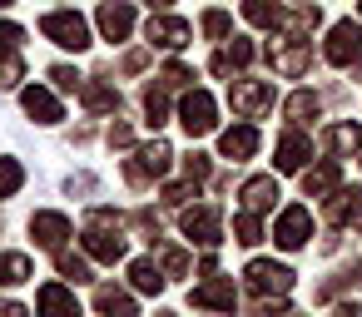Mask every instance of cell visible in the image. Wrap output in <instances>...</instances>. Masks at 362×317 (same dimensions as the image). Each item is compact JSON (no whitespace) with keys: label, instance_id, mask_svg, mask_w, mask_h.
I'll return each instance as SVG.
<instances>
[{"label":"cell","instance_id":"7bdbcfd3","mask_svg":"<svg viewBox=\"0 0 362 317\" xmlns=\"http://www.w3.org/2000/svg\"><path fill=\"white\" fill-rule=\"evenodd\" d=\"M129 139H134L129 124H115V129H110V144H129Z\"/></svg>","mask_w":362,"mask_h":317},{"label":"cell","instance_id":"74e56055","mask_svg":"<svg viewBox=\"0 0 362 317\" xmlns=\"http://www.w3.org/2000/svg\"><path fill=\"white\" fill-rule=\"evenodd\" d=\"M50 80H55V90H80V85H85L70 65H55V70H50Z\"/></svg>","mask_w":362,"mask_h":317},{"label":"cell","instance_id":"52a82bcc","mask_svg":"<svg viewBox=\"0 0 362 317\" xmlns=\"http://www.w3.org/2000/svg\"><path fill=\"white\" fill-rule=\"evenodd\" d=\"M357 50H362V25H352V20H337V25L327 30V45H322L327 65L347 70V65L357 60Z\"/></svg>","mask_w":362,"mask_h":317},{"label":"cell","instance_id":"5bb4252c","mask_svg":"<svg viewBox=\"0 0 362 317\" xmlns=\"http://www.w3.org/2000/svg\"><path fill=\"white\" fill-rule=\"evenodd\" d=\"M268 60H273V70H278V75L298 80V75L313 65V50H308L303 40H288V45H273V50H268Z\"/></svg>","mask_w":362,"mask_h":317},{"label":"cell","instance_id":"ee69618b","mask_svg":"<svg viewBox=\"0 0 362 317\" xmlns=\"http://www.w3.org/2000/svg\"><path fill=\"white\" fill-rule=\"evenodd\" d=\"M0 317H30V312H25L21 302H0Z\"/></svg>","mask_w":362,"mask_h":317},{"label":"cell","instance_id":"bcb514c9","mask_svg":"<svg viewBox=\"0 0 362 317\" xmlns=\"http://www.w3.org/2000/svg\"><path fill=\"white\" fill-rule=\"evenodd\" d=\"M144 6H149V11H169V6H174V0H144Z\"/></svg>","mask_w":362,"mask_h":317},{"label":"cell","instance_id":"2e32d148","mask_svg":"<svg viewBox=\"0 0 362 317\" xmlns=\"http://www.w3.org/2000/svg\"><path fill=\"white\" fill-rule=\"evenodd\" d=\"M238 292H233V277H214V282H199L194 287V307H209V312H233Z\"/></svg>","mask_w":362,"mask_h":317},{"label":"cell","instance_id":"d6986e66","mask_svg":"<svg viewBox=\"0 0 362 317\" xmlns=\"http://www.w3.org/2000/svg\"><path fill=\"white\" fill-rule=\"evenodd\" d=\"M40 317H80L75 292L60 287V282H45V287H40Z\"/></svg>","mask_w":362,"mask_h":317},{"label":"cell","instance_id":"8fae6325","mask_svg":"<svg viewBox=\"0 0 362 317\" xmlns=\"http://www.w3.org/2000/svg\"><path fill=\"white\" fill-rule=\"evenodd\" d=\"M100 35L105 40H129V30H134V6H129V0H105V6H100Z\"/></svg>","mask_w":362,"mask_h":317},{"label":"cell","instance_id":"44dd1931","mask_svg":"<svg viewBox=\"0 0 362 317\" xmlns=\"http://www.w3.org/2000/svg\"><path fill=\"white\" fill-rule=\"evenodd\" d=\"M243 65H253V45H248V40H233V45H223V50L209 60L214 75H238Z\"/></svg>","mask_w":362,"mask_h":317},{"label":"cell","instance_id":"ffe728a7","mask_svg":"<svg viewBox=\"0 0 362 317\" xmlns=\"http://www.w3.org/2000/svg\"><path fill=\"white\" fill-rule=\"evenodd\" d=\"M238 198H243V208H253V213H268V208L278 203V184H273L268 174H258V179H248V184L238 189Z\"/></svg>","mask_w":362,"mask_h":317},{"label":"cell","instance_id":"30bf717a","mask_svg":"<svg viewBox=\"0 0 362 317\" xmlns=\"http://www.w3.org/2000/svg\"><path fill=\"white\" fill-rule=\"evenodd\" d=\"M144 35H149V45H159V50H184L189 40H194V30H189V20H179V16H149V25H144Z\"/></svg>","mask_w":362,"mask_h":317},{"label":"cell","instance_id":"c3c4849f","mask_svg":"<svg viewBox=\"0 0 362 317\" xmlns=\"http://www.w3.org/2000/svg\"><path fill=\"white\" fill-rule=\"evenodd\" d=\"M159 317H174V312H159Z\"/></svg>","mask_w":362,"mask_h":317},{"label":"cell","instance_id":"d4e9b609","mask_svg":"<svg viewBox=\"0 0 362 317\" xmlns=\"http://www.w3.org/2000/svg\"><path fill=\"white\" fill-rule=\"evenodd\" d=\"M129 282H134V292H164V268L154 258H134L129 263Z\"/></svg>","mask_w":362,"mask_h":317},{"label":"cell","instance_id":"4dcf8cb0","mask_svg":"<svg viewBox=\"0 0 362 317\" xmlns=\"http://www.w3.org/2000/svg\"><path fill=\"white\" fill-rule=\"evenodd\" d=\"M144 114H149V124L159 129L164 119H169V100H164V85H149L144 90Z\"/></svg>","mask_w":362,"mask_h":317},{"label":"cell","instance_id":"b9f144b4","mask_svg":"<svg viewBox=\"0 0 362 317\" xmlns=\"http://www.w3.org/2000/svg\"><path fill=\"white\" fill-rule=\"evenodd\" d=\"M253 317H293V312H288V302H283V297H278V302H268V297H263V302L253 307Z\"/></svg>","mask_w":362,"mask_h":317},{"label":"cell","instance_id":"f1b7e54d","mask_svg":"<svg viewBox=\"0 0 362 317\" xmlns=\"http://www.w3.org/2000/svg\"><path fill=\"white\" fill-rule=\"evenodd\" d=\"M283 114L293 119V124H308V119H317V95H308V90H298L288 104H283Z\"/></svg>","mask_w":362,"mask_h":317},{"label":"cell","instance_id":"cb8c5ba5","mask_svg":"<svg viewBox=\"0 0 362 317\" xmlns=\"http://www.w3.org/2000/svg\"><path fill=\"white\" fill-rule=\"evenodd\" d=\"M95 307H100V317H139L134 312V297L129 292H119V287H95Z\"/></svg>","mask_w":362,"mask_h":317},{"label":"cell","instance_id":"f6af8a7d","mask_svg":"<svg viewBox=\"0 0 362 317\" xmlns=\"http://www.w3.org/2000/svg\"><path fill=\"white\" fill-rule=\"evenodd\" d=\"M337 317H362V302H342V307H337Z\"/></svg>","mask_w":362,"mask_h":317},{"label":"cell","instance_id":"5b68a950","mask_svg":"<svg viewBox=\"0 0 362 317\" xmlns=\"http://www.w3.org/2000/svg\"><path fill=\"white\" fill-rule=\"evenodd\" d=\"M243 282H248L258 297H268V292L283 297V292L293 287V268H288V263H273V258H253V263L243 268Z\"/></svg>","mask_w":362,"mask_h":317},{"label":"cell","instance_id":"7c38bea8","mask_svg":"<svg viewBox=\"0 0 362 317\" xmlns=\"http://www.w3.org/2000/svg\"><path fill=\"white\" fill-rule=\"evenodd\" d=\"M308 159H313V144H308V134H298V129H288V134L278 139V149H273V164H278L283 174H298Z\"/></svg>","mask_w":362,"mask_h":317},{"label":"cell","instance_id":"9c48e42d","mask_svg":"<svg viewBox=\"0 0 362 317\" xmlns=\"http://www.w3.org/2000/svg\"><path fill=\"white\" fill-rule=\"evenodd\" d=\"M308 238H313V213H308V208H298V203H293V208H283V213H278V223H273V243L293 253V248H303Z\"/></svg>","mask_w":362,"mask_h":317},{"label":"cell","instance_id":"f35d334b","mask_svg":"<svg viewBox=\"0 0 362 317\" xmlns=\"http://www.w3.org/2000/svg\"><path fill=\"white\" fill-rule=\"evenodd\" d=\"M189 80H194V75H189V70H184V65H169V70H164V75H159V85H164V90H184V85H189Z\"/></svg>","mask_w":362,"mask_h":317},{"label":"cell","instance_id":"1f68e13d","mask_svg":"<svg viewBox=\"0 0 362 317\" xmlns=\"http://www.w3.org/2000/svg\"><path fill=\"white\" fill-rule=\"evenodd\" d=\"M21 184H25V169H21L16 159H0V198H11Z\"/></svg>","mask_w":362,"mask_h":317},{"label":"cell","instance_id":"e0dca14e","mask_svg":"<svg viewBox=\"0 0 362 317\" xmlns=\"http://www.w3.org/2000/svg\"><path fill=\"white\" fill-rule=\"evenodd\" d=\"M21 104H25V114H30L35 124H60V119H65L60 100H55L50 90H40V85H30V90L21 95Z\"/></svg>","mask_w":362,"mask_h":317},{"label":"cell","instance_id":"e575fe53","mask_svg":"<svg viewBox=\"0 0 362 317\" xmlns=\"http://www.w3.org/2000/svg\"><path fill=\"white\" fill-rule=\"evenodd\" d=\"M204 35H209V40H223V35H228V11H209V16H204Z\"/></svg>","mask_w":362,"mask_h":317},{"label":"cell","instance_id":"484cf974","mask_svg":"<svg viewBox=\"0 0 362 317\" xmlns=\"http://www.w3.org/2000/svg\"><path fill=\"white\" fill-rule=\"evenodd\" d=\"M327 213H332V223H362V189H337Z\"/></svg>","mask_w":362,"mask_h":317},{"label":"cell","instance_id":"ab89813d","mask_svg":"<svg viewBox=\"0 0 362 317\" xmlns=\"http://www.w3.org/2000/svg\"><path fill=\"white\" fill-rule=\"evenodd\" d=\"M184 169H189V179L199 184V179H209V154H189L184 159Z\"/></svg>","mask_w":362,"mask_h":317},{"label":"cell","instance_id":"ba28073f","mask_svg":"<svg viewBox=\"0 0 362 317\" xmlns=\"http://www.w3.org/2000/svg\"><path fill=\"white\" fill-rule=\"evenodd\" d=\"M179 223H184V238H189V243H204V248H214V243L223 238V218H218V208H214V203H199V208H189Z\"/></svg>","mask_w":362,"mask_h":317},{"label":"cell","instance_id":"4316f807","mask_svg":"<svg viewBox=\"0 0 362 317\" xmlns=\"http://www.w3.org/2000/svg\"><path fill=\"white\" fill-rule=\"evenodd\" d=\"M243 20L258 30H273V25H283V6L278 0H243Z\"/></svg>","mask_w":362,"mask_h":317},{"label":"cell","instance_id":"7402d4cb","mask_svg":"<svg viewBox=\"0 0 362 317\" xmlns=\"http://www.w3.org/2000/svg\"><path fill=\"white\" fill-rule=\"evenodd\" d=\"M80 100H85V109H95V114H115V109H119V90L105 85V80H85V85H80Z\"/></svg>","mask_w":362,"mask_h":317},{"label":"cell","instance_id":"60d3db41","mask_svg":"<svg viewBox=\"0 0 362 317\" xmlns=\"http://www.w3.org/2000/svg\"><path fill=\"white\" fill-rule=\"evenodd\" d=\"M189 193H194V179H189V184H169V189H164V203L179 208V203H189Z\"/></svg>","mask_w":362,"mask_h":317},{"label":"cell","instance_id":"f546056e","mask_svg":"<svg viewBox=\"0 0 362 317\" xmlns=\"http://www.w3.org/2000/svg\"><path fill=\"white\" fill-rule=\"evenodd\" d=\"M263 238V228H258V213L253 208H243L238 218H233V243H243V248H253Z\"/></svg>","mask_w":362,"mask_h":317},{"label":"cell","instance_id":"8d00e7d4","mask_svg":"<svg viewBox=\"0 0 362 317\" xmlns=\"http://www.w3.org/2000/svg\"><path fill=\"white\" fill-rule=\"evenodd\" d=\"M21 70H25V65H21L16 55H0V90H16V80H21Z\"/></svg>","mask_w":362,"mask_h":317},{"label":"cell","instance_id":"9a60e30c","mask_svg":"<svg viewBox=\"0 0 362 317\" xmlns=\"http://www.w3.org/2000/svg\"><path fill=\"white\" fill-rule=\"evenodd\" d=\"M218 154L233 159V164H238V159H253V154H258V129H253V124L223 129V134H218Z\"/></svg>","mask_w":362,"mask_h":317},{"label":"cell","instance_id":"83f0119b","mask_svg":"<svg viewBox=\"0 0 362 317\" xmlns=\"http://www.w3.org/2000/svg\"><path fill=\"white\" fill-rule=\"evenodd\" d=\"M35 268L25 253H0V287H16V282H30Z\"/></svg>","mask_w":362,"mask_h":317},{"label":"cell","instance_id":"6da1fadb","mask_svg":"<svg viewBox=\"0 0 362 317\" xmlns=\"http://www.w3.org/2000/svg\"><path fill=\"white\" fill-rule=\"evenodd\" d=\"M85 253L95 263H119L129 253V238H124V223L110 213V208H95L85 218Z\"/></svg>","mask_w":362,"mask_h":317},{"label":"cell","instance_id":"7dc6e473","mask_svg":"<svg viewBox=\"0 0 362 317\" xmlns=\"http://www.w3.org/2000/svg\"><path fill=\"white\" fill-rule=\"evenodd\" d=\"M6 6H11V0H0V11H6Z\"/></svg>","mask_w":362,"mask_h":317},{"label":"cell","instance_id":"d590c367","mask_svg":"<svg viewBox=\"0 0 362 317\" xmlns=\"http://www.w3.org/2000/svg\"><path fill=\"white\" fill-rule=\"evenodd\" d=\"M164 273H169V277H184V273H189V253H184V248H164Z\"/></svg>","mask_w":362,"mask_h":317},{"label":"cell","instance_id":"836d02e7","mask_svg":"<svg viewBox=\"0 0 362 317\" xmlns=\"http://www.w3.org/2000/svg\"><path fill=\"white\" fill-rule=\"evenodd\" d=\"M21 40H25V30H21V25L0 20V55H16V50H21Z\"/></svg>","mask_w":362,"mask_h":317},{"label":"cell","instance_id":"d6a6232c","mask_svg":"<svg viewBox=\"0 0 362 317\" xmlns=\"http://www.w3.org/2000/svg\"><path fill=\"white\" fill-rule=\"evenodd\" d=\"M60 273H65V277H75V282H85V277H90V258H80V253H65V248H60Z\"/></svg>","mask_w":362,"mask_h":317},{"label":"cell","instance_id":"ac0fdd59","mask_svg":"<svg viewBox=\"0 0 362 317\" xmlns=\"http://www.w3.org/2000/svg\"><path fill=\"white\" fill-rule=\"evenodd\" d=\"M337 184H342L337 159H327V164H317V169L303 174V193H308V198H327V193H337Z\"/></svg>","mask_w":362,"mask_h":317},{"label":"cell","instance_id":"7a4b0ae2","mask_svg":"<svg viewBox=\"0 0 362 317\" xmlns=\"http://www.w3.org/2000/svg\"><path fill=\"white\" fill-rule=\"evenodd\" d=\"M40 30H45V40H55L60 50H90V25H85V16H75V11H50L45 20H40Z\"/></svg>","mask_w":362,"mask_h":317},{"label":"cell","instance_id":"4fadbf2b","mask_svg":"<svg viewBox=\"0 0 362 317\" xmlns=\"http://www.w3.org/2000/svg\"><path fill=\"white\" fill-rule=\"evenodd\" d=\"M30 233H35V243L40 248H65V238H70V218L65 213H55V208H45V213H35L30 218Z\"/></svg>","mask_w":362,"mask_h":317},{"label":"cell","instance_id":"603a6c76","mask_svg":"<svg viewBox=\"0 0 362 317\" xmlns=\"http://www.w3.org/2000/svg\"><path fill=\"white\" fill-rule=\"evenodd\" d=\"M357 144H362L357 124H332V129H322V149H327V159H347Z\"/></svg>","mask_w":362,"mask_h":317},{"label":"cell","instance_id":"277c9868","mask_svg":"<svg viewBox=\"0 0 362 317\" xmlns=\"http://www.w3.org/2000/svg\"><path fill=\"white\" fill-rule=\"evenodd\" d=\"M179 124H184V134H189V139L214 134V129H218V104H214V95L189 90V95L179 100Z\"/></svg>","mask_w":362,"mask_h":317},{"label":"cell","instance_id":"681fc988","mask_svg":"<svg viewBox=\"0 0 362 317\" xmlns=\"http://www.w3.org/2000/svg\"><path fill=\"white\" fill-rule=\"evenodd\" d=\"M357 164H362V159H357Z\"/></svg>","mask_w":362,"mask_h":317},{"label":"cell","instance_id":"8992f818","mask_svg":"<svg viewBox=\"0 0 362 317\" xmlns=\"http://www.w3.org/2000/svg\"><path fill=\"white\" fill-rule=\"evenodd\" d=\"M169 164H174V149H169L164 139H154V144L134 149V159L124 164V174H129V184H149V179H164Z\"/></svg>","mask_w":362,"mask_h":317},{"label":"cell","instance_id":"3957f363","mask_svg":"<svg viewBox=\"0 0 362 317\" xmlns=\"http://www.w3.org/2000/svg\"><path fill=\"white\" fill-rule=\"evenodd\" d=\"M228 104L238 119H263L273 109V85L268 80H228Z\"/></svg>","mask_w":362,"mask_h":317}]
</instances>
